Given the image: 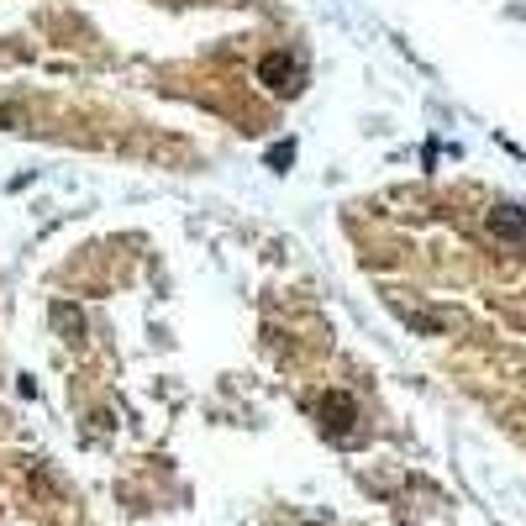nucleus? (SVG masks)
I'll return each mask as SVG.
<instances>
[{
  "label": "nucleus",
  "instance_id": "nucleus-6",
  "mask_svg": "<svg viewBox=\"0 0 526 526\" xmlns=\"http://www.w3.org/2000/svg\"><path fill=\"white\" fill-rule=\"evenodd\" d=\"M400 321H406V326H416V332H431V337L442 332V321H437V316H421V311H400Z\"/></svg>",
  "mask_w": 526,
  "mask_h": 526
},
{
  "label": "nucleus",
  "instance_id": "nucleus-4",
  "mask_svg": "<svg viewBox=\"0 0 526 526\" xmlns=\"http://www.w3.org/2000/svg\"><path fill=\"white\" fill-rule=\"evenodd\" d=\"M48 321H53V332H58V337H69V342H80V337H85V311H80V306H69V301H53Z\"/></svg>",
  "mask_w": 526,
  "mask_h": 526
},
{
  "label": "nucleus",
  "instance_id": "nucleus-5",
  "mask_svg": "<svg viewBox=\"0 0 526 526\" xmlns=\"http://www.w3.org/2000/svg\"><path fill=\"white\" fill-rule=\"evenodd\" d=\"M290 164H295V142H274V148H269V169H274V174H285Z\"/></svg>",
  "mask_w": 526,
  "mask_h": 526
},
{
  "label": "nucleus",
  "instance_id": "nucleus-2",
  "mask_svg": "<svg viewBox=\"0 0 526 526\" xmlns=\"http://www.w3.org/2000/svg\"><path fill=\"white\" fill-rule=\"evenodd\" d=\"M316 416H321V431H326L332 442H347V437L358 431V400H353V395H342V390H332V395L321 400V411H316Z\"/></svg>",
  "mask_w": 526,
  "mask_h": 526
},
{
  "label": "nucleus",
  "instance_id": "nucleus-3",
  "mask_svg": "<svg viewBox=\"0 0 526 526\" xmlns=\"http://www.w3.org/2000/svg\"><path fill=\"white\" fill-rule=\"evenodd\" d=\"M484 226H490V237H500V242H526V210L522 206H490Z\"/></svg>",
  "mask_w": 526,
  "mask_h": 526
},
{
  "label": "nucleus",
  "instance_id": "nucleus-1",
  "mask_svg": "<svg viewBox=\"0 0 526 526\" xmlns=\"http://www.w3.org/2000/svg\"><path fill=\"white\" fill-rule=\"evenodd\" d=\"M258 80H263L274 95H285V101H295V95L306 90V69H301V58H290V53H269V58L258 64Z\"/></svg>",
  "mask_w": 526,
  "mask_h": 526
}]
</instances>
